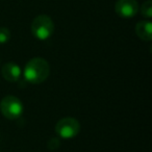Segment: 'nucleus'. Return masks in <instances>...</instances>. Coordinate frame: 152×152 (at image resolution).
<instances>
[{
	"label": "nucleus",
	"instance_id": "obj_1",
	"mask_svg": "<svg viewBox=\"0 0 152 152\" xmlns=\"http://www.w3.org/2000/svg\"><path fill=\"white\" fill-rule=\"evenodd\" d=\"M50 67L46 59L42 57H34L25 65L23 70L24 78L32 85L42 83L48 78Z\"/></svg>",
	"mask_w": 152,
	"mask_h": 152
},
{
	"label": "nucleus",
	"instance_id": "obj_2",
	"mask_svg": "<svg viewBox=\"0 0 152 152\" xmlns=\"http://www.w3.org/2000/svg\"><path fill=\"white\" fill-rule=\"evenodd\" d=\"M0 112L9 120H18L23 115L24 106L19 98L7 95L0 102Z\"/></svg>",
	"mask_w": 152,
	"mask_h": 152
},
{
	"label": "nucleus",
	"instance_id": "obj_3",
	"mask_svg": "<svg viewBox=\"0 0 152 152\" xmlns=\"http://www.w3.org/2000/svg\"><path fill=\"white\" fill-rule=\"evenodd\" d=\"M31 32L38 40H48L54 32V23L47 15H40L36 17L31 24Z\"/></svg>",
	"mask_w": 152,
	"mask_h": 152
},
{
	"label": "nucleus",
	"instance_id": "obj_4",
	"mask_svg": "<svg viewBox=\"0 0 152 152\" xmlns=\"http://www.w3.org/2000/svg\"><path fill=\"white\" fill-rule=\"evenodd\" d=\"M80 131V124L76 119L71 117L63 118L55 125V132L59 137L65 140L73 139Z\"/></svg>",
	"mask_w": 152,
	"mask_h": 152
},
{
	"label": "nucleus",
	"instance_id": "obj_5",
	"mask_svg": "<svg viewBox=\"0 0 152 152\" xmlns=\"http://www.w3.org/2000/svg\"><path fill=\"white\" fill-rule=\"evenodd\" d=\"M115 11L121 18H132L139 11V4L135 0H118L115 5Z\"/></svg>",
	"mask_w": 152,
	"mask_h": 152
},
{
	"label": "nucleus",
	"instance_id": "obj_6",
	"mask_svg": "<svg viewBox=\"0 0 152 152\" xmlns=\"http://www.w3.org/2000/svg\"><path fill=\"white\" fill-rule=\"evenodd\" d=\"M21 73L22 70L20 66H18L17 64L13 63V61H9V63L4 64L2 70H1L3 78L10 83H16L19 80L21 77Z\"/></svg>",
	"mask_w": 152,
	"mask_h": 152
},
{
	"label": "nucleus",
	"instance_id": "obj_7",
	"mask_svg": "<svg viewBox=\"0 0 152 152\" xmlns=\"http://www.w3.org/2000/svg\"><path fill=\"white\" fill-rule=\"evenodd\" d=\"M135 34L141 40L150 42L152 40V23L150 21H140L135 25Z\"/></svg>",
	"mask_w": 152,
	"mask_h": 152
},
{
	"label": "nucleus",
	"instance_id": "obj_8",
	"mask_svg": "<svg viewBox=\"0 0 152 152\" xmlns=\"http://www.w3.org/2000/svg\"><path fill=\"white\" fill-rule=\"evenodd\" d=\"M141 14L143 17L148 18V19L152 17V2L150 0L143 3L141 7Z\"/></svg>",
	"mask_w": 152,
	"mask_h": 152
},
{
	"label": "nucleus",
	"instance_id": "obj_9",
	"mask_svg": "<svg viewBox=\"0 0 152 152\" xmlns=\"http://www.w3.org/2000/svg\"><path fill=\"white\" fill-rule=\"evenodd\" d=\"M11 39V31L7 27H0V45L7 43Z\"/></svg>",
	"mask_w": 152,
	"mask_h": 152
}]
</instances>
